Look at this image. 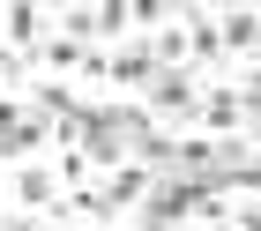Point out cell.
I'll list each match as a JSON object with an SVG mask.
<instances>
[{
	"label": "cell",
	"mask_w": 261,
	"mask_h": 231,
	"mask_svg": "<svg viewBox=\"0 0 261 231\" xmlns=\"http://www.w3.org/2000/svg\"><path fill=\"white\" fill-rule=\"evenodd\" d=\"M8 231H38V224H8Z\"/></svg>",
	"instance_id": "cell-2"
},
{
	"label": "cell",
	"mask_w": 261,
	"mask_h": 231,
	"mask_svg": "<svg viewBox=\"0 0 261 231\" xmlns=\"http://www.w3.org/2000/svg\"><path fill=\"white\" fill-rule=\"evenodd\" d=\"M15 194L30 201V209H45V201H53V179H45V172H22V179H15Z\"/></svg>",
	"instance_id": "cell-1"
}]
</instances>
